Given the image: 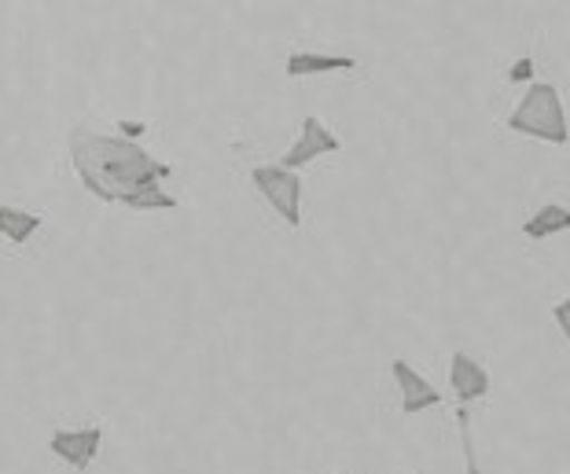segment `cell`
Wrapping results in <instances>:
<instances>
[{
    "label": "cell",
    "mask_w": 570,
    "mask_h": 474,
    "mask_svg": "<svg viewBox=\"0 0 570 474\" xmlns=\"http://www.w3.org/2000/svg\"><path fill=\"white\" fill-rule=\"evenodd\" d=\"M552 316H556V324H560V332L567 335V343H570V295L560 302V306H552Z\"/></svg>",
    "instance_id": "4fadbf2b"
},
{
    "label": "cell",
    "mask_w": 570,
    "mask_h": 474,
    "mask_svg": "<svg viewBox=\"0 0 570 474\" xmlns=\"http://www.w3.org/2000/svg\"><path fill=\"white\" fill-rule=\"evenodd\" d=\"M118 129L126 132V140H132V144H137V137H140V132L148 129V126H144V121H122V126H118Z\"/></svg>",
    "instance_id": "9a60e30c"
},
{
    "label": "cell",
    "mask_w": 570,
    "mask_h": 474,
    "mask_svg": "<svg viewBox=\"0 0 570 474\" xmlns=\"http://www.w3.org/2000/svg\"><path fill=\"white\" fill-rule=\"evenodd\" d=\"M533 78V59H519V63L512 67V75H508V81H530Z\"/></svg>",
    "instance_id": "5bb4252c"
},
{
    "label": "cell",
    "mask_w": 570,
    "mask_h": 474,
    "mask_svg": "<svg viewBox=\"0 0 570 474\" xmlns=\"http://www.w3.org/2000/svg\"><path fill=\"white\" fill-rule=\"evenodd\" d=\"M354 56H321V52H295L287 56V78H309V75H335V70H354Z\"/></svg>",
    "instance_id": "ba28073f"
},
{
    "label": "cell",
    "mask_w": 570,
    "mask_h": 474,
    "mask_svg": "<svg viewBox=\"0 0 570 474\" xmlns=\"http://www.w3.org/2000/svg\"><path fill=\"white\" fill-rule=\"evenodd\" d=\"M508 129L519 132V137H533V140L560 144L563 148V144L570 140V126H567L560 89L549 81L530 85L523 100L515 103V111L508 115Z\"/></svg>",
    "instance_id": "7a4b0ae2"
},
{
    "label": "cell",
    "mask_w": 570,
    "mask_h": 474,
    "mask_svg": "<svg viewBox=\"0 0 570 474\" xmlns=\"http://www.w3.org/2000/svg\"><path fill=\"white\" fill-rule=\"evenodd\" d=\"M70 162L85 188L100 203H129L148 188H163V180L174 174L163 158L126 137H107L92 126H75L67 137Z\"/></svg>",
    "instance_id": "6da1fadb"
},
{
    "label": "cell",
    "mask_w": 570,
    "mask_h": 474,
    "mask_svg": "<svg viewBox=\"0 0 570 474\" xmlns=\"http://www.w3.org/2000/svg\"><path fill=\"white\" fill-rule=\"evenodd\" d=\"M449 386H453L460 408H468V401H479L490 394V372L471 354H453V364H449Z\"/></svg>",
    "instance_id": "52a82bcc"
},
{
    "label": "cell",
    "mask_w": 570,
    "mask_h": 474,
    "mask_svg": "<svg viewBox=\"0 0 570 474\" xmlns=\"http://www.w3.org/2000/svg\"><path fill=\"white\" fill-rule=\"evenodd\" d=\"M100 445H104V431L100 427H81V431H56L48 437V448L70 464L75 471H85L100 456Z\"/></svg>",
    "instance_id": "5b68a950"
},
{
    "label": "cell",
    "mask_w": 570,
    "mask_h": 474,
    "mask_svg": "<svg viewBox=\"0 0 570 474\" xmlns=\"http://www.w3.org/2000/svg\"><path fill=\"white\" fill-rule=\"evenodd\" d=\"M456 423H460V445H464L468 474H482L479 456H475V437H471V416H468V408H460V412H456Z\"/></svg>",
    "instance_id": "7c38bea8"
},
{
    "label": "cell",
    "mask_w": 570,
    "mask_h": 474,
    "mask_svg": "<svg viewBox=\"0 0 570 474\" xmlns=\"http://www.w3.org/2000/svg\"><path fill=\"white\" fill-rule=\"evenodd\" d=\"M254 188L258 196L284 217V225L298 228L302 225V177L291 174L284 166H254Z\"/></svg>",
    "instance_id": "3957f363"
},
{
    "label": "cell",
    "mask_w": 570,
    "mask_h": 474,
    "mask_svg": "<svg viewBox=\"0 0 570 474\" xmlns=\"http://www.w3.org/2000/svg\"><path fill=\"white\" fill-rule=\"evenodd\" d=\"M338 148H343V140L335 137L332 129L324 126V121L317 115L302 118V129H298V140L291 144V148L284 151L281 166L291 169V174H298L302 166H309L313 158H324V155H335Z\"/></svg>",
    "instance_id": "277c9868"
},
{
    "label": "cell",
    "mask_w": 570,
    "mask_h": 474,
    "mask_svg": "<svg viewBox=\"0 0 570 474\" xmlns=\"http://www.w3.org/2000/svg\"><path fill=\"white\" fill-rule=\"evenodd\" d=\"M129 210H177V199L169 196V191H163V188H148V191H140V196H132L129 203Z\"/></svg>",
    "instance_id": "8fae6325"
},
{
    "label": "cell",
    "mask_w": 570,
    "mask_h": 474,
    "mask_svg": "<svg viewBox=\"0 0 570 474\" xmlns=\"http://www.w3.org/2000/svg\"><path fill=\"white\" fill-rule=\"evenodd\" d=\"M391 372H394L397 391H402V412H405V416H420V412L442 405V394L434 391V386L423 379V375L412 368L409 361H394Z\"/></svg>",
    "instance_id": "8992f818"
},
{
    "label": "cell",
    "mask_w": 570,
    "mask_h": 474,
    "mask_svg": "<svg viewBox=\"0 0 570 474\" xmlns=\"http://www.w3.org/2000/svg\"><path fill=\"white\" fill-rule=\"evenodd\" d=\"M41 228V217L30 210H19V206H0V236L19 243H30V236Z\"/></svg>",
    "instance_id": "30bf717a"
},
{
    "label": "cell",
    "mask_w": 570,
    "mask_h": 474,
    "mask_svg": "<svg viewBox=\"0 0 570 474\" xmlns=\"http://www.w3.org/2000/svg\"><path fill=\"white\" fill-rule=\"evenodd\" d=\"M567 228H570V210H567V206H560V203H549V206H541V210L523 225V236L527 239H549V236L567 233Z\"/></svg>",
    "instance_id": "9c48e42d"
}]
</instances>
